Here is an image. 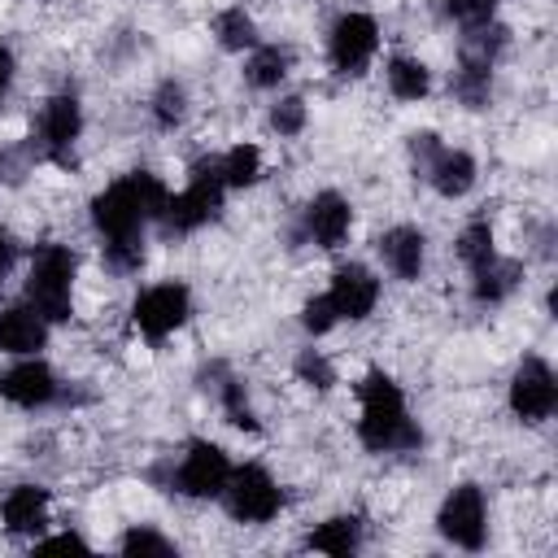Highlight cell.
<instances>
[{"instance_id":"cell-23","label":"cell","mask_w":558,"mask_h":558,"mask_svg":"<svg viewBox=\"0 0 558 558\" xmlns=\"http://www.w3.org/2000/svg\"><path fill=\"white\" fill-rule=\"evenodd\" d=\"M292 74V48L288 44H253L244 57V83L253 92H275Z\"/></svg>"},{"instance_id":"cell-29","label":"cell","mask_w":558,"mask_h":558,"mask_svg":"<svg viewBox=\"0 0 558 558\" xmlns=\"http://www.w3.org/2000/svg\"><path fill=\"white\" fill-rule=\"evenodd\" d=\"M100 262H105V270L118 275V279L140 275L144 262H148V244H144V235H140V240H105V244H100Z\"/></svg>"},{"instance_id":"cell-17","label":"cell","mask_w":558,"mask_h":558,"mask_svg":"<svg viewBox=\"0 0 558 558\" xmlns=\"http://www.w3.org/2000/svg\"><path fill=\"white\" fill-rule=\"evenodd\" d=\"M52 523V497L44 484H13L0 497V527L9 536H44Z\"/></svg>"},{"instance_id":"cell-3","label":"cell","mask_w":558,"mask_h":558,"mask_svg":"<svg viewBox=\"0 0 558 558\" xmlns=\"http://www.w3.org/2000/svg\"><path fill=\"white\" fill-rule=\"evenodd\" d=\"M506 48H510V26H501L497 17L462 31V52H458V65L449 74V96L462 109H488L493 78H497Z\"/></svg>"},{"instance_id":"cell-21","label":"cell","mask_w":558,"mask_h":558,"mask_svg":"<svg viewBox=\"0 0 558 558\" xmlns=\"http://www.w3.org/2000/svg\"><path fill=\"white\" fill-rule=\"evenodd\" d=\"M384 83H388L392 100L418 105V100L432 96V65L423 57H414V52H392L384 61Z\"/></svg>"},{"instance_id":"cell-15","label":"cell","mask_w":558,"mask_h":558,"mask_svg":"<svg viewBox=\"0 0 558 558\" xmlns=\"http://www.w3.org/2000/svg\"><path fill=\"white\" fill-rule=\"evenodd\" d=\"M65 397V384L61 375L39 357H13L4 371H0V401L17 405V410H48Z\"/></svg>"},{"instance_id":"cell-20","label":"cell","mask_w":558,"mask_h":558,"mask_svg":"<svg viewBox=\"0 0 558 558\" xmlns=\"http://www.w3.org/2000/svg\"><path fill=\"white\" fill-rule=\"evenodd\" d=\"M471 275V301L480 305V310H493V305H501V301H510L514 296V288L523 283V266L514 262V257H488L484 266H475V270H466Z\"/></svg>"},{"instance_id":"cell-16","label":"cell","mask_w":558,"mask_h":558,"mask_svg":"<svg viewBox=\"0 0 558 558\" xmlns=\"http://www.w3.org/2000/svg\"><path fill=\"white\" fill-rule=\"evenodd\" d=\"M323 296H327V305L336 310L340 323H366L375 314L379 296H384V283L366 262H340L327 279Z\"/></svg>"},{"instance_id":"cell-12","label":"cell","mask_w":558,"mask_h":558,"mask_svg":"<svg viewBox=\"0 0 558 558\" xmlns=\"http://www.w3.org/2000/svg\"><path fill=\"white\" fill-rule=\"evenodd\" d=\"M506 405L527 427L554 418V410H558V375L541 353L519 357V366L510 371V384H506Z\"/></svg>"},{"instance_id":"cell-33","label":"cell","mask_w":558,"mask_h":558,"mask_svg":"<svg viewBox=\"0 0 558 558\" xmlns=\"http://www.w3.org/2000/svg\"><path fill=\"white\" fill-rule=\"evenodd\" d=\"M118 549H122V554H174V541H170V536H161V532H157V527H148V523H135V527H126V532H122Z\"/></svg>"},{"instance_id":"cell-34","label":"cell","mask_w":558,"mask_h":558,"mask_svg":"<svg viewBox=\"0 0 558 558\" xmlns=\"http://www.w3.org/2000/svg\"><path fill=\"white\" fill-rule=\"evenodd\" d=\"M301 327H305V336H327L331 327H340V318H336V310L327 305V296L318 292V296H310L305 305H301Z\"/></svg>"},{"instance_id":"cell-25","label":"cell","mask_w":558,"mask_h":558,"mask_svg":"<svg viewBox=\"0 0 558 558\" xmlns=\"http://www.w3.org/2000/svg\"><path fill=\"white\" fill-rule=\"evenodd\" d=\"M214 161H218V174H222L227 192H244V187L262 183V174H266V157H262V148H257L253 140L231 144V148L218 153Z\"/></svg>"},{"instance_id":"cell-31","label":"cell","mask_w":558,"mask_h":558,"mask_svg":"<svg viewBox=\"0 0 558 558\" xmlns=\"http://www.w3.org/2000/svg\"><path fill=\"white\" fill-rule=\"evenodd\" d=\"M266 122H270V131H275L279 140H296V135L310 126V105H305V96H279V100L270 105Z\"/></svg>"},{"instance_id":"cell-9","label":"cell","mask_w":558,"mask_h":558,"mask_svg":"<svg viewBox=\"0 0 558 558\" xmlns=\"http://www.w3.org/2000/svg\"><path fill=\"white\" fill-rule=\"evenodd\" d=\"M231 466L235 462L218 440L196 436V440L183 445V453L170 471V488L183 493V497H196V501H214V497H222V488L231 480Z\"/></svg>"},{"instance_id":"cell-19","label":"cell","mask_w":558,"mask_h":558,"mask_svg":"<svg viewBox=\"0 0 558 558\" xmlns=\"http://www.w3.org/2000/svg\"><path fill=\"white\" fill-rule=\"evenodd\" d=\"M48 336H52V323L31 301H13L0 310V353H9V357L44 353Z\"/></svg>"},{"instance_id":"cell-5","label":"cell","mask_w":558,"mask_h":558,"mask_svg":"<svg viewBox=\"0 0 558 558\" xmlns=\"http://www.w3.org/2000/svg\"><path fill=\"white\" fill-rule=\"evenodd\" d=\"M227 205V183L218 174V161L214 157H201L192 170H187V183L179 192H170L166 209H161V227L170 235H196L201 227H209Z\"/></svg>"},{"instance_id":"cell-32","label":"cell","mask_w":558,"mask_h":558,"mask_svg":"<svg viewBox=\"0 0 558 558\" xmlns=\"http://www.w3.org/2000/svg\"><path fill=\"white\" fill-rule=\"evenodd\" d=\"M432 9L445 17V22H453V26H480V22H488L493 13H497V4L493 0H432Z\"/></svg>"},{"instance_id":"cell-1","label":"cell","mask_w":558,"mask_h":558,"mask_svg":"<svg viewBox=\"0 0 558 558\" xmlns=\"http://www.w3.org/2000/svg\"><path fill=\"white\" fill-rule=\"evenodd\" d=\"M357 440L371 453H410L423 445V427L410 414L401 384L379 366L357 379Z\"/></svg>"},{"instance_id":"cell-22","label":"cell","mask_w":558,"mask_h":558,"mask_svg":"<svg viewBox=\"0 0 558 558\" xmlns=\"http://www.w3.org/2000/svg\"><path fill=\"white\" fill-rule=\"evenodd\" d=\"M214 401H218V410H222V418L231 423V427H240V432H262V418H257V410H253V397H248V388H244V379L240 375H231L227 366H214Z\"/></svg>"},{"instance_id":"cell-13","label":"cell","mask_w":558,"mask_h":558,"mask_svg":"<svg viewBox=\"0 0 558 558\" xmlns=\"http://www.w3.org/2000/svg\"><path fill=\"white\" fill-rule=\"evenodd\" d=\"M436 532L453 549H484V541H488V497H484V488L480 484H453L440 497Z\"/></svg>"},{"instance_id":"cell-28","label":"cell","mask_w":558,"mask_h":558,"mask_svg":"<svg viewBox=\"0 0 558 558\" xmlns=\"http://www.w3.org/2000/svg\"><path fill=\"white\" fill-rule=\"evenodd\" d=\"M453 253H458V262H462L466 270H475V266H484L488 257H497V235H493V222H488V218H471V222L458 231Z\"/></svg>"},{"instance_id":"cell-37","label":"cell","mask_w":558,"mask_h":558,"mask_svg":"<svg viewBox=\"0 0 558 558\" xmlns=\"http://www.w3.org/2000/svg\"><path fill=\"white\" fill-rule=\"evenodd\" d=\"M13 266H17V240H13V231L0 227V283L13 275Z\"/></svg>"},{"instance_id":"cell-2","label":"cell","mask_w":558,"mask_h":558,"mask_svg":"<svg viewBox=\"0 0 558 558\" xmlns=\"http://www.w3.org/2000/svg\"><path fill=\"white\" fill-rule=\"evenodd\" d=\"M170 201V187L153 174V170H131L113 183H105L87 214H92V231L105 240H140L153 222H161V209Z\"/></svg>"},{"instance_id":"cell-38","label":"cell","mask_w":558,"mask_h":558,"mask_svg":"<svg viewBox=\"0 0 558 558\" xmlns=\"http://www.w3.org/2000/svg\"><path fill=\"white\" fill-rule=\"evenodd\" d=\"M493 4H501V0H493Z\"/></svg>"},{"instance_id":"cell-36","label":"cell","mask_w":558,"mask_h":558,"mask_svg":"<svg viewBox=\"0 0 558 558\" xmlns=\"http://www.w3.org/2000/svg\"><path fill=\"white\" fill-rule=\"evenodd\" d=\"M35 549H92V545L78 532H57V536H35Z\"/></svg>"},{"instance_id":"cell-4","label":"cell","mask_w":558,"mask_h":558,"mask_svg":"<svg viewBox=\"0 0 558 558\" xmlns=\"http://www.w3.org/2000/svg\"><path fill=\"white\" fill-rule=\"evenodd\" d=\"M74 283H78V253L70 244H39L26 266V301L48 323H70L74 314Z\"/></svg>"},{"instance_id":"cell-7","label":"cell","mask_w":558,"mask_h":558,"mask_svg":"<svg viewBox=\"0 0 558 558\" xmlns=\"http://www.w3.org/2000/svg\"><path fill=\"white\" fill-rule=\"evenodd\" d=\"M379 44H384V35H379L375 13H366V9H344V13H336V22L327 26V65H331L340 78H362V74L375 65Z\"/></svg>"},{"instance_id":"cell-26","label":"cell","mask_w":558,"mask_h":558,"mask_svg":"<svg viewBox=\"0 0 558 558\" xmlns=\"http://www.w3.org/2000/svg\"><path fill=\"white\" fill-rule=\"evenodd\" d=\"M209 31H214V39H218L222 52H248L257 44V22H253V13L244 4L218 9L214 22H209Z\"/></svg>"},{"instance_id":"cell-10","label":"cell","mask_w":558,"mask_h":558,"mask_svg":"<svg viewBox=\"0 0 558 558\" xmlns=\"http://www.w3.org/2000/svg\"><path fill=\"white\" fill-rule=\"evenodd\" d=\"M222 501H227V514L244 527H262L270 519H279L283 510V488L279 480L262 466V462H244V466H231V480L222 488Z\"/></svg>"},{"instance_id":"cell-11","label":"cell","mask_w":558,"mask_h":558,"mask_svg":"<svg viewBox=\"0 0 558 558\" xmlns=\"http://www.w3.org/2000/svg\"><path fill=\"white\" fill-rule=\"evenodd\" d=\"M83 140V100L74 92H52L35 113V153L52 166H74Z\"/></svg>"},{"instance_id":"cell-14","label":"cell","mask_w":558,"mask_h":558,"mask_svg":"<svg viewBox=\"0 0 558 558\" xmlns=\"http://www.w3.org/2000/svg\"><path fill=\"white\" fill-rule=\"evenodd\" d=\"M353 235V201L336 187H323L305 201L301 209V222H296V240L301 244H314L323 253H336L344 248Z\"/></svg>"},{"instance_id":"cell-6","label":"cell","mask_w":558,"mask_h":558,"mask_svg":"<svg viewBox=\"0 0 558 558\" xmlns=\"http://www.w3.org/2000/svg\"><path fill=\"white\" fill-rule=\"evenodd\" d=\"M410 161L414 170L432 183V192L440 201H462L475 192L480 183V161L466 153V148H453L445 144L436 131H414L410 135Z\"/></svg>"},{"instance_id":"cell-24","label":"cell","mask_w":558,"mask_h":558,"mask_svg":"<svg viewBox=\"0 0 558 558\" xmlns=\"http://www.w3.org/2000/svg\"><path fill=\"white\" fill-rule=\"evenodd\" d=\"M305 549H314V554H336V558L357 554V549H362V519H357V514H331V519L314 523L310 536H305Z\"/></svg>"},{"instance_id":"cell-35","label":"cell","mask_w":558,"mask_h":558,"mask_svg":"<svg viewBox=\"0 0 558 558\" xmlns=\"http://www.w3.org/2000/svg\"><path fill=\"white\" fill-rule=\"evenodd\" d=\"M13 83H17V52H13V48L0 39V105L9 100Z\"/></svg>"},{"instance_id":"cell-18","label":"cell","mask_w":558,"mask_h":558,"mask_svg":"<svg viewBox=\"0 0 558 558\" xmlns=\"http://www.w3.org/2000/svg\"><path fill=\"white\" fill-rule=\"evenodd\" d=\"M375 253L392 279L414 283V279H423V266H427V235L414 222H397L375 240Z\"/></svg>"},{"instance_id":"cell-8","label":"cell","mask_w":558,"mask_h":558,"mask_svg":"<svg viewBox=\"0 0 558 558\" xmlns=\"http://www.w3.org/2000/svg\"><path fill=\"white\" fill-rule=\"evenodd\" d=\"M192 318V288L183 279H161L140 288V296L131 301V323L148 344L170 340L174 331H183Z\"/></svg>"},{"instance_id":"cell-30","label":"cell","mask_w":558,"mask_h":558,"mask_svg":"<svg viewBox=\"0 0 558 558\" xmlns=\"http://www.w3.org/2000/svg\"><path fill=\"white\" fill-rule=\"evenodd\" d=\"M292 371H296V384H305L310 392H331L336 388V362L323 349H314V344L296 353Z\"/></svg>"},{"instance_id":"cell-27","label":"cell","mask_w":558,"mask_h":558,"mask_svg":"<svg viewBox=\"0 0 558 558\" xmlns=\"http://www.w3.org/2000/svg\"><path fill=\"white\" fill-rule=\"evenodd\" d=\"M187 105H192L187 100V87L179 78H161L153 87V96H148V118H153L157 131H174V126L187 122Z\"/></svg>"}]
</instances>
